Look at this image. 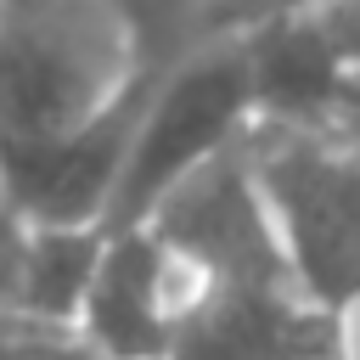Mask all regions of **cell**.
<instances>
[{"label": "cell", "mask_w": 360, "mask_h": 360, "mask_svg": "<svg viewBox=\"0 0 360 360\" xmlns=\"http://www.w3.org/2000/svg\"><path fill=\"white\" fill-rule=\"evenodd\" d=\"M146 68L129 0H0V135L73 129Z\"/></svg>", "instance_id": "cell-1"}, {"label": "cell", "mask_w": 360, "mask_h": 360, "mask_svg": "<svg viewBox=\"0 0 360 360\" xmlns=\"http://www.w3.org/2000/svg\"><path fill=\"white\" fill-rule=\"evenodd\" d=\"M259 118L253 101V56H248V28H214L191 45H180L169 62L152 68L112 202H107V231L141 225L163 191H174L191 169H202L214 152L236 146L248 124Z\"/></svg>", "instance_id": "cell-2"}, {"label": "cell", "mask_w": 360, "mask_h": 360, "mask_svg": "<svg viewBox=\"0 0 360 360\" xmlns=\"http://www.w3.org/2000/svg\"><path fill=\"white\" fill-rule=\"evenodd\" d=\"M248 163L298 292L332 315L360 309V146L326 124H248Z\"/></svg>", "instance_id": "cell-3"}, {"label": "cell", "mask_w": 360, "mask_h": 360, "mask_svg": "<svg viewBox=\"0 0 360 360\" xmlns=\"http://www.w3.org/2000/svg\"><path fill=\"white\" fill-rule=\"evenodd\" d=\"M141 225L191 270L197 287L292 281L276 219H270L264 191L253 180V163H248V135L236 146L214 152L202 169H191L174 191H163V202Z\"/></svg>", "instance_id": "cell-4"}, {"label": "cell", "mask_w": 360, "mask_h": 360, "mask_svg": "<svg viewBox=\"0 0 360 360\" xmlns=\"http://www.w3.org/2000/svg\"><path fill=\"white\" fill-rule=\"evenodd\" d=\"M152 68L118 101H107L96 118H84L73 129L0 135V197L17 208L22 225H101L107 219Z\"/></svg>", "instance_id": "cell-5"}, {"label": "cell", "mask_w": 360, "mask_h": 360, "mask_svg": "<svg viewBox=\"0 0 360 360\" xmlns=\"http://www.w3.org/2000/svg\"><path fill=\"white\" fill-rule=\"evenodd\" d=\"M343 349V315L309 304L292 281L197 287L163 360H326Z\"/></svg>", "instance_id": "cell-6"}, {"label": "cell", "mask_w": 360, "mask_h": 360, "mask_svg": "<svg viewBox=\"0 0 360 360\" xmlns=\"http://www.w3.org/2000/svg\"><path fill=\"white\" fill-rule=\"evenodd\" d=\"M191 292V270L146 225H124L107 231L73 326L101 360H163Z\"/></svg>", "instance_id": "cell-7"}, {"label": "cell", "mask_w": 360, "mask_h": 360, "mask_svg": "<svg viewBox=\"0 0 360 360\" xmlns=\"http://www.w3.org/2000/svg\"><path fill=\"white\" fill-rule=\"evenodd\" d=\"M101 242H107V225H28L11 309L73 326V315L84 304V287L96 276Z\"/></svg>", "instance_id": "cell-8"}, {"label": "cell", "mask_w": 360, "mask_h": 360, "mask_svg": "<svg viewBox=\"0 0 360 360\" xmlns=\"http://www.w3.org/2000/svg\"><path fill=\"white\" fill-rule=\"evenodd\" d=\"M129 11H135V22H141L146 56H152V62H169L180 45L214 34L219 0H129Z\"/></svg>", "instance_id": "cell-9"}, {"label": "cell", "mask_w": 360, "mask_h": 360, "mask_svg": "<svg viewBox=\"0 0 360 360\" xmlns=\"http://www.w3.org/2000/svg\"><path fill=\"white\" fill-rule=\"evenodd\" d=\"M298 11L332 51L338 73H360V0H304Z\"/></svg>", "instance_id": "cell-10"}, {"label": "cell", "mask_w": 360, "mask_h": 360, "mask_svg": "<svg viewBox=\"0 0 360 360\" xmlns=\"http://www.w3.org/2000/svg\"><path fill=\"white\" fill-rule=\"evenodd\" d=\"M22 242H28V225H22V219H17V208L0 197V304H11L17 264H22Z\"/></svg>", "instance_id": "cell-11"}, {"label": "cell", "mask_w": 360, "mask_h": 360, "mask_svg": "<svg viewBox=\"0 0 360 360\" xmlns=\"http://www.w3.org/2000/svg\"><path fill=\"white\" fill-rule=\"evenodd\" d=\"M326 129L360 146V73H338V96H332V112H326Z\"/></svg>", "instance_id": "cell-12"}, {"label": "cell", "mask_w": 360, "mask_h": 360, "mask_svg": "<svg viewBox=\"0 0 360 360\" xmlns=\"http://www.w3.org/2000/svg\"><path fill=\"white\" fill-rule=\"evenodd\" d=\"M281 6H304V0H219L214 28H248V22H259V17L281 11Z\"/></svg>", "instance_id": "cell-13"}, {"label": "cell", "mask_w": 360, "mask_h": 360, "mask_svg": "<svg viewBox=\"0 0 360 360\" xmlns=\"http://www.w3.org/2000/svg\"><path fill=\"white\" fill-rule=\"evenodd\" d=\"M326 360H349V354H343V349H338V354H326Z\"/></svg>", "instance_id": "cell-14"}]
</instances>
